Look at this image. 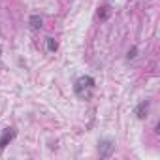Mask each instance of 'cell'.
Segmentation results:
<instances>
[{
	"instance_id": "obj_4",
	"label": "cell",
	"mask_w": 160,
	"mask_h": 160,
	"mask_svg": "<svg viewBox=\"0 0 160 160\" xmlns=\"http://www.w3.org/2000/svg\"><path fill=\"white\" fill-rule=\"evenodd\" d=\"M28 23H30V28H32V30H40V28L43 27V21H42L40 15H32Z\"/></svg>"
},
{
	"instance_id": "obj_9",
	"label": "cell",
	"mask_w": 160,
	"mask_h": 160,
	"mask_svg": "<svg viewBox=\"0 0 160 160\" xmlns=\"http://www.w3.org/2000/svg\"><path fill=\"white\" fill-rule=\"evenodd\" d=\"M0 55H2V47H0Z\"/></svg>"
},
{
	"instance_id": "obj_7",
	"label": "cell",
	"mask_w": 160,
	"mask_h": 160,
	"mask_svg": "<svg viewBox=\"0 0 160 160\" xmlns=\"http://www.w3.org/2000/svg\"><path fill=\"white\" fill-rule=\"evenodd\" d=\"M98 15H100L102 19H106V17L109 15V8H108V6H104V8H102V13H98Z\"/></svg>"
},
{
	"instance_id": "obj_6",
	"label": "cell",
	"mask_w": 160,
	"mask_h": 160,
	"mask_svg": "<svg viewBox=\"0 0 160 160\" xmlns=\"http://www.w3.org/2000/svg\"><path fill=\"white\" fill-rule=\"evenodd\" d=\"M57 47H58V43L55 42V38H47V51L49 53H55Z\"/></svg>"
},
{
	"instance_id": "obj_1",
	"label": "cell",
	"mask_w": 160,
	"mask_h": 160,
	"mask_svg": "<svg viewBox=\"0 0 160 160\" xmlns=\"http://www.w3.org/2000/svg\"><path fill=\"white\" fill-rule=\"evenodd\" d=\"M94 77L91 75H81L75 81L73 85V91H75V96L77 98H81V100H89L92 96V91H94Z\"/></svg>"
},
{
	"instance_id": "obj_2",
	"label": "cell",
	"mask_w": 160,
	"mask_h": 160,
	"mask_svg": "<svg viewBox=\"0 0 160 160\" xmlns=\"http://www.w3.org/2000/svg\"><path fill=\"white\" fill-rule=\"evenodd\" d=\"M113 149H115V143H113L111 139H102V141L98 143V152H100V156H102V158L111 156Z\"/></svg>"
},
{
	"instance_id": "obj_3",
	"label": "cell",
	"mask_w": 160,
	"mask_h": 160,
	"mask_svg": "<svg viewBox=\"0 0 160 160\" xmlns=\"http://www.w3.org/2000/svg\"><path fill=\"white\" fill-rule=\"evenodd\" d=\"M15 128H6V130H2V136H0V151L2 149H6V145L15 138Z\"/></svg>"
},
{
	"instance_id": "obj_5",
	"label": "cell",
	"mask_w": 160,
	"mask_h": 160,
	"mask_svg": "<svg viewBox=\"0 0 160 160\" xmlns=\"http://www.w3.org/2000/svg\"><path fill=\"white\" fill-rule=\"evenodd\" d=\"M147 109H149V102H141V104L136 108V115H138V119H143L145 113H147Z\"/></svg>"
},
{
	"instance_id": "obj_8",
	"label": "cell",
	"mask_w": 160,
	"mask_h": 160,
	"mask_svg": "<svg viewBox=\"0 0 160 160\" xmlns=\"http://www.w3.org/2000/svg\"><path fill=\"white\" fill-rule=\"evenodd\" d=\"M136 53H138V49H136V47H134V49H132V51H130V53H128V58H134V57H136Z\"/></svg>"
}]
</instances>
